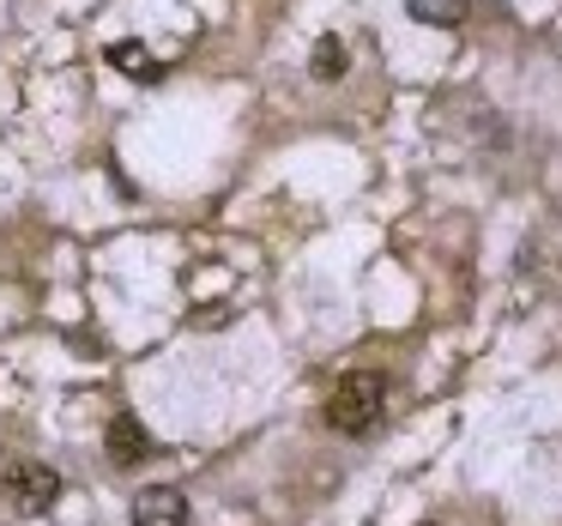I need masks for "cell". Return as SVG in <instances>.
Here are the masks:
<instances>
[{
  "instance_id": "obj_1",
  "label": "cell",
  "mask_w": 562,
  "mask_h": 526,
  "mask_svg": "<svg viewBox=\"0 0 562 526\" xmlns=\"http://www.w3.org/2000/svg\"><path fill=\"white\" fill-rule=\"evenodd\" d=\"M381 412H387V376L381 369H351L327 400V424L339 436H369L381 424Z\"/></svg>"
},
{
  "instance_id": "obj_2",
  "label": "cell",
  "mask_w": 562,
  "mask_h": 526,
  "mask_svg": "<svg viewBox=\"0 0 562 526\" xmlns=\"http://www.w3.org/2000/svg\"><path fill=\"white\" fill-rule=\"evenodd\" d=\"M7 496H13L19 514H49V502L61 496V478L43 460H19L13 472H7Z\"/></svg>"
},
{
  "instance_id": "obj_3",
  "label": "cell",
  "mask_w": 562,
  "mask_h": 526,
  "mask_svg": "<svg viewBox=\"0 0 562 526\" xmlns=\"http://www.w3.org/2000/svg\"><path fill=\"white\" fill-rule=\"evenodd\" d=\"M134 526H188V496L176 484H146L134 496Z\"/></svg>"
},
{
  "instance_id": "obj_4",
  "label": "cell",
  "mask_w": 562,
  "mask_h": 526,
  "mask_svg": "<svg viewBox=\"0 0 562 526\" xmlns=\"http://www.w3.org/2000/svg\"><path fill=\"white\" fill-rule=\"evenodd\" d=\"M103 448H110V466H146L151 454H158V441H151V429L139 424V417H110Z\"/></svg>"
},
{
  "instance_id": "obj_5",
  "label": "cell",
  "mask_w": 562,
  "mask_h": 526,
  "mask_svg": "<svg viewBox=\"0 0 562 526\" xmlns=\"http://www.w3.org/2000/svg\"><path fill=\"white\" fill-rule=\"evenodd\" d=\"M405 7H412L417 25H436V31L460 25V19L472 13V0H405Z\"/></svg>"
},
{
  "instance_id": "obj_6",
  "label": "cell",
  "mask_w": 562,
  "mask_h": 526,
  "mask_svg": "<svg viewBox=\"0 0 562 526\" xmlns=\"http://www.w3.org/2000/svg\"><path fill=\"white\" fill-rule=\"evenodd\" d=\"M110 67H122V74H134V79H158L164 67H158V55H146V43H115L110 49Z\"/></svg>"
},
{
  "instance_id": "obj_7",
  "label": "cell",
  "mask_w": 562,
  "mask_h": 526,
  "mask_svg": "<svg viewBox=\"0 0 562 526\" xmlns=\"http://www.w3.org/2000/svg\"><path fill=\"white\" fill-rule=\"evenodd\" d=\"M339 74H345V43L339 37H321L315 43V79H321V86H333Z\"/></svg>"
},
{
  "instance_id": "obj_8",
  "label": "cell",
  "mask_w": 562,
  "mask_h": 526,
  "mask_svg": "<svg viewBox=\"0 0 562 526\" xmlns=\"http://www.w3.org/2000/svg\"><path fill=\"white\" fill-rule=\"evenodd\" d=\"M424 526H436V521H424Z\"/></svg>"
}]
</instances>
